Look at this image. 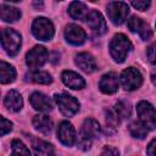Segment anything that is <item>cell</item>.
<instances>
[{
  "label": "cell",
  "instance_id": "11",
  "mask_svg": "<svg viewBox=\"0 0 156 156\" xmlns=\"http://www.w3.org/2000/svg\"><path fill=\"white\" fill-rule=\"evenodd\" d=\"M127 26H128V28H129L132 32L138 33L143 40H149V39L152 37V32H151L149 24L145 23L141 18H139V17H136V16H132V17L128 20Z\"/></svg>",
  "mask_w": 156,
  "mask_h": 156
},
{
  "label": "cell",
  "instance_id": "27",
  "mask_svg": "<svg viewBox=\"0 0 156 156\" xmlns=\"http://www.w3.org/2000/svg\"><path fill=\"white\" fill-rule=\"evenodd\" d=\"M11 149H12V155H30L29 149L20 139H13L12 140Z\"/></svg>",
  "mask_w": 156,
  "mask_h": 156
},
{
  "label": "cell",
  "instance_id": "9",
  "mask_svg": "<svg viewBox=\"0 0 156 156\" xmlns=\"http://www.w3.org/2000/svg\"><path fill=\"white\" fill-rule=\"evenodd\" d=\"M48 50L41 46V45H37L34 46L28 54H27V57H26V62H27V66L32 69H37L39 67H41L46 60H48Z\"/></svg>",
  "mask_w": 156,
  "mask_h": 156
},
{
  "label": "cell",
  "instance_id": "3",
  "mask_svg": "<svg viewBox=\"0 0 156 156\" xmlns=\"http://www.w3.org/2000/svg\"><path fill=\"white\" fill-rule=\"evenodd\" d=\"M21 44H22L21 35L15 29L4 28L1 30V45L2 49L7 52V55L10 56L17 55L21 49Z\"/></svg>",
  "mask_w": 156,
  "mask_h": 156
},
{
  "label": "cell",
  "instance_id": "21",
  "mask_svg": "<svg viewBox=\"0 0 156 156\" xmlns=\"http://www.w3.org/2000/svg\"><path fill=\"white\" fill-rule=\"evenodd\" d=\"M68 13L73 20H85L89 13V9L80 1H73L68 7Z\"/></svg>",
  "mask_w": 156,
  "mask_h": 156
},
{
  "label": "cell",
  "instance_id": "31",
  "mask_svg": "<svg viewBox=\"0 0 156 156\" xmlns=\"http://www.w3.org/2000/svg\"><path fill=\"white\" fill-rule=\"evenodd\" d=\"M146 55H147V60L150 63L156 65V43L151 44L147 50H146Z\"/></svg>",
  "mask_w": 156,
  "mask_h": 156
},
{
  "label": "cell",
  "instance_id": "33",
  "mask_svg": "<svg viewBox=\"0 0 156 156\" xmlns=\"http://www.w3.org/2000/svg\"><path fill=\"white\" fill-rule=\"evenodd\" d=\"M102 155H118V150L117 149H112V147H105L101 152Z\"/></svg>",
  "mask_w": 156,
  "mask_h": 156
},
{
  "label": "cell",
  "instance_id": "37",
  "mask_svg": "<svg viewBox=\"0 0 156 156\" xmlns=\"http://www.w3.org/2000/svg\"><path fill=\"white\" fill-rule=\"evenodd\" d=\"M89 1H91V2H95V1H98V0H89Z\"/></svg>",
  "mask_w": 156,
  "mask_h": 156
},
{
  "label": "cell",
  "instance_id": "12",
  "mask_svg": "<svg viewBox=\"0 0 156 156\" xmlns=\"http://www.w3.org/2000/svg\"><path fill=\"white\" fill-rule=\"evenodd\" d=\"M57 138L60 139V141L63 145L72 146L76 143V129H74V127L67 121L61 122L58 124V128H57Z\"/></svg>",
  "mask_w": 156,
  "mask_h": 156
},
{
  "label": "cell",
  "instance_id": "18",
  "mask_svg": "<svg viewBox=\"0 0 156 156\" xmlns=\"http://www.w3.org/2000/svg\"><path fill=\"white\" fill-rule=\"evenodd\" d=\"M4 105L9 111L12 112H18L22 106H23V101H22V96L18 91L16 90H10L5 99H4Z\"/></svg>",
  "mask_w": 156,
  "mask_h": 156
},
{
  "label": "cell",
  "instance_id": "2",
  "mask_svg": "<svg viewBox=\"0 0 156 156\" xmlns=\"http://www.w3.org/2000/svg\"><path fill=\"white\" fill-rule=\"evenodd\" d=\"M132 48H133V45H132L130 40L124 34H116L110 41L111 56L113 57V60L116 62H119V63L127 58Z\"/></svg>",
  "mask_w": 156,
  "mask_h": 156
},
{
  "label": "cell",
  "instance_id": "36",
  "mask_svg": "<svg viewBox=\"0 0 156 156\" xmlns=\"http://www.w3.org/2000/svg\"><path fill=\"white\" fill-rule=\"evenodd\" d=\"M6 1H11V2H17V1H21V0H6Z\"/></svg>",
  "mask_w": 156,
  "mask_h": 156
},
{
  "label": "cell",
  "instance_id": "13",
  "mask_svg": "<svg viewBox=\"0 0 156 156\" xmlns=\"http://www.w3.org/2000/svg\"><path fill=\"white\" fill-rule=\"evenodd\" d=\"M66 40L72 45H82L85 41L87 34L77 24H68L65 30Z\"/></svg>",
  "mask_w": 156,
  "mask_h": 156
},
{
  "label": "cell",
  "instance_id": "32",
  "mask_svg": "<svg viewBox=\"0 0 156 156\" xmlns=\"http://www.w3.org/2000/svg\"><path fill=\"white\" fill-rule=\"evenodd\" d=\"M147 154L151 156H156V139H154L147 146Z\"/></svg>",
  "mask_w": 156,
  "mask_h": 156
},
{
  "label": "cell",
  "instance_id": "10",
  "mask_svg": "<svg viewBox=\"0 0 156 156\" xmlns=\"http://www.w3.org/2000/svg\"><path fill=\"white\" fill-rule=\"evenodd\" d=\"M85 21H87L90 30L95 35H102L104 33H106L107 26H106V22H105L104 16L99 11H95V10L89 11Z\"/></svg>",
  "mask_w": 156,
  "mask_h": 156
},
{
  "label": "cell",
  "instance_id": "38",
  "mask_svg": "<svg viewBox=\"0 0 156 156\" xmlns=\"http://www.w3.org/2000/svg\"><path fill=\"white\" fill-rule=\"evenodd\" d=\"M56 1H63V0H56Z\"/></svg>",
  "mask_w": 156,
  "mask_h": 156
},
{
  "label": "cell",
  "instance_id": "4",
  "mask_svg": "<svg viewBox=\"0 0 156 156\" xmlns=\"http://www.w3.org/2000/svg\"><path fill=\"white\" fill-rule=\"evenodd\" d=\"M32 33L39 40H50L55 33L54 24L50 20L45 17H38L32 23Z\"/></svg>",
  "mask_w": 156,
  "mask_h": 156
},
{
  "label": "cell",
  "instance_id": "23",
  "mask_svg": "<svg viewBox=\"0 0 156 156\" xmlns=\"http://www.w3.org/2000/svg\"><path fill=\"white\" fill-rule=\"evenodd\" d=\"M21 18V11L16 7L9 6V5H2L1 6V20L4 22H16L17 20Z\"/></svg>",
  "mask_w": 156,
  "mask_h": 156
},
{
  "label": "cell",
  "instance_id": "19",
  "mask_svg": "<svg viewBox=\"0 0 156 156\" xmlns=\"http://www.w3.org/2000/svg\"><path fill=\"white\" fill-rule=\"evenodd\" d=\"M32 122L34 128L43 134H49L52 129V121L46 115H37L33 117Z\"/></svg>",
  "mask_w": 156,
  "mask_h": 156
},
{
  "label": "cell",
  "instance_id": "34",
  "mask_svg": "<svg viewBox=\"0 0 156 156\" xmlns=\"http://www.w3.org/2000/svg\"><path fill=\"white\" fill-rule=\"evenodd\" d=\"M33 6L37 10H43L44 9V2H43V0H33Z\"/></svg>",
  "mask_w": 156,
  "mask_h": 156
},
{
  "label": "cell",
  "instance_id": "20",
  "mask_svg": "<svg viewBox=\"0 0 156 156\" xmlns=\"http://www.w3.org/2000/svg\"><path fill=\"white\" fill-rule=\"evenodd\" d=\"M30 143H32V147L34 150L35 154L38 155H52L55 151H54V146L48 143V141H44L41 139H38V138H34L30 135Z\"/></svg>",
  "mask_w": 156,
  "mask_h": 156
},
{
  "label": "cell",
  "instance_id": "35",
  "mask_svg": "<svg viewBox=\"0 0 156 156\" xmlns=\"http://www.w3.org/2000/svg\"><path fill=\"white\" fill-rule=\"evenodd\" d=\"M151 82L156 85V68L152 69V72H151Z\"/></svg>",
  "mask_w": 156,
  "mask_h": 156
},
{
  "label": "cell",
  "instance_id": "7",
  "mask_svg": "<svg viewBox=\"0 0 156 156\" xmlns=\"http://www.w3.org/2000/svg\"><path fill=\"white\" fill-rule=\"evenodd\" d=\"M121 84L126 90H135L143 83V76L139 69L134 67H128L121 73Z\"/></svg>",
  "mask_w": 156,
  "mask_h": 156
},
{
  "label": "cell",
  "instance_id": "16",
  "mask_svg": "<svg viewBox=\"0 0 156 156\" xmlns=\"http://www.w3.org/2000/svg\"><path fill=\"white\" fill-rule=\"evenodd\" d=\"M62 82L71 89H83L85 87V80L76 72L72 71H63L61 74Z\"/></svg>",
  "mask_w": 156,
  "mask_h": 156
},
{
  "label": "cell",
  "instance_id": "5",
  "mask_svg": "<svg viewBox=\"0 0 156 156\" xmlns=\"http://www.w3.org/2000/svg\"><path fill=\"white\" fill-rule=\"evenodd\" d=\"M55 101L61 111V113L66 117H71L74 116L78 110H79V102L76 98H73L72 95L67 94V93H60V94H55Z\"/></svg>",
  "mask_w": 156,
  "mask_h": 156
},
{
  "label": "cell",
  "instance_id": "1",
  "mask_svg": "<svg viewBox=\"0 0 156 156\" xmlns=\"http://www.w3.org/2000/svg\"><path fill=\"white\" fill-rule=\"evenodd\" d=\"M101 133V128L98 123V121L93 118H88L84 121L82 129H80V135L78 140V146L82 150H88L91 146V141L95 138H99Z\"/></svg>",
  "mask_w": 156,
  "mask_h": 156
},
{
  "label": "cell",
  "instance_id": "30",
  "mask_svg": "<svg viewBox=\"0 0 156 156\" xmlns=\"http://www.w3.org/2000/svg\"><path fill=\"white\" fill-rule=\"evenodd\" d=\"M0 134L1 135H5V134H7L9 132H11V129H12V123L10 122V121H7L5 117H0Z\"/></svg>",
  "mask_w": 156,
  "mask_h": 156
},
{
  "label": "cell",
  "instance_id": "22",
  "mask_svg": "<svg viewBox=\"0 0 156 156\" xmlns=\"http://www.w3.org/2000/svg\"><path fill=\"white\" fill-rule=\"evenodd\" d=\"M16 78V69L7 62H0V82L2 84L12 83Z\"/></svg>",
  "mask_w": 156,
  "mask_h": 156
},
{
  "label": "cell",
  "instance_id": "28",
  "mask_svg": "<svg viewBox=\"0 0 156 156\" xmlns=\"http://www.w3.org/2000/svg\"><path fill=\"white\" fill-rule=\"evenodd\" d=\"M113 108L116 110V112L118 113V116L121 117V119L128 118L129 115H130V106H129V104H127L126 101H118V102L115 105Z\"/></svg>",
  "mask_w": 156,
  "mask_h": 156
},
{
  "label": "cell",
  "instance_id": "15",
  "mask_svg": "<svg viewBox=\"0 0 156 156\" xmlns=\"http://www.w3.org/2000/svg\"><path fill=\"white\" fill-rule=\"evenodd\" d=\"M100 90L104 94H115L118 90V77L116 73L110 72L101 77L99 83Z\"/></svg>",
  "mask_w": 156,
  "mask_h": 156
},
{
  "label": "cell",
  "instance_id": "14",
  "mask_svg": "<svg viewBox=\"0 0 156 156\" xmlns=\"http://www.w3.org/2000/svg\"><path fill=\"white\" fill-rule=\"evenodd\" d=\"M30 105L34 110L40 111V112H49L52 110V101L50 98H48L46 95H44L43 93H33L29 98Z\"/></svg>",
  "mask_w": 156,
  "mask_h": 156
},
{
  "label": "cell",
  "instance_id": "24",
  "mask_svg": "<svg viewBox=\"0 0 156 156\" xmlns=\"http://www.w3.org/2000/svg\"><path fill=\"white\" fill-rule=\"evenodd\" d=\"M26 79L28 82H33L37 84H50L52 82L51 76L48 72L44 71H34L26 76Z\"/></svg>",
  "mask_w": 156,
  "mask_h": 156
},
{
  "label": "cell",
  "instance_id": "26",
  "mask_svg": "<svg viewBox=\"0 0 156 156\" xmlns=\"http://www.w3.org/2000/svg\"><path fill=\"white\" fill-rule=\"evenodd\" d=\"M147 128L141 123V122H133L129 126V132L134 138L138 139H144L147 134Z\"/></svg>",
  "mask_w": 156,
  "mask_h": 156
},
{
  "label": "cell",
  "instance_id": "6",
  "mask_svg": "<svg viewBox=\"0 0 156 156\" xmlns=\"http://www.w3.org/2000/svg\"><path fill=\"white\" fill-rule=\"evenodd\" d=\"M136 112L140 122L147 129H156V110L147 101H140L136 105Z\"/></svg>",
  "mask_w": 156,
  "mask_h": 156
},
{
  "label": "cell",
  "instance_id": "17",
  "mask_svg": "<svg viewBox=\"0 0 156 156\" xmlns=\"http://www.w3.org/2000/svg\"><path fill=\"white\" fill-rule=\"evenodd\" d=\"M76 65L82 69L84 71L85 73H91L96 69V62H95V58L88 54V52H80L76 56Z\"/></svg>",
  "mask_w": 156,
  "mask_h": 156
},
{
  "label": "cell",
  "instance_id": "25",
  "mask_svg": "<svg viewBox=\"0 0 156 156\" xmlns=\"http://www.w3.org/2000/svg\"><path fill=\"white\" fill-rule=\"evenodd\" d=\"M121 122V117L116 112L115 108H110L106 112V127L111 130H116Z\"/></svg>",
  "mask_w": 156,
  "mask_h": 156
},
{
  "label": "cell",
  "instance_id": "8",
  "mask_svg": "<svg viewBox=\"0 0 156 156\" xmlns=\"http://www.w3.org/2000/svg\"><path fill=\"white\" fill-rule=\"evenodd\" d=\"M107 13L115 24H122L129 13V7L123 1H111L107 5Z\"/></svg>",
  "mask_w": 156,
  "mask_h": 156
},
{
  "label": "cell",
  "instance_id": "29",
  "mask_svg": "<svg viewBox=\"0 0 156 156\" xmlns=\"http://www.w3.org/2000/svg\"><path fill=\"white\" fill-rule=\"evenodd\" d=\"M130 4L139 11H145L149 9L150 4H151V0H129Z\"/></svg>",
  "mask_w": 156,
  "mask_h": 156
}]
</instances>
